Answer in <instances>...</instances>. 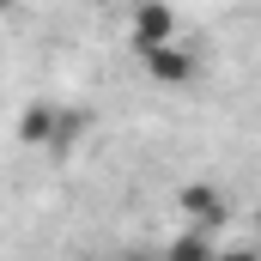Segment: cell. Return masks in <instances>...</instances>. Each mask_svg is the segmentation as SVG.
I'll return each mask as SVG.
<instances>
[{
	"label": "cell",
	"instance_id": "8992f818",
	"mask_svg": "<svg viewBox=\"0 0 261 261\" xmlns=\"http://www.w3.org/2000/svg\"><path fill=\"white\" fill-rule=\"evenodd\" d=\"M122 261H164V249H128Z\"/></svg>",
	"mask_w": 261,
	"mask_h": 261
},
{
	"label": "cell",
	"instance_id": "3957f363",
	"mask_svg": "<svg viewBox=\"0 0 261 261\" xmlns=\"http://www.w3.org/2000/svg\"><path fill=\"white\" fill-rule=\"evenodd\" d=\"M219 249H225V243H219L213 231H195V225H182V231L164 243V261H219Z\"/></svg>",
	"mask_w": 261,
	"mask_h": 261
},
{
	"label": "cell",
	"instance_id": "5b68a950",
	"mask_svg": "<svg viewBox=\"0 0 261 261\" xmlns=\"http://www.w3.org/2000/svg\"><path fill=\"white\" fill-rule=\"evenodd\" d=\"M219 261H261V249H219Z\"/></svg>",
	"mask_w": 261,
	"mask_h": 261
},
{
	"label": "cell",
	"instance_id": "7a4b0ae2",
	"mask_svg": "<svg viewBox=\"0 0 261 261\" xmlns=\"http://www.w3.org/2000/svg\"><path fill=\"white\" fill-rule=\"evenodd\" d=\"M164 43H176V12L164 0H146L134 12V49H164Z\"/></svg>",
	"mask_w": 261,
	"mask_h": 261
},
{
	"label": "cell",
	"instance_id": "277c9868",
	"mask_svg": "<svg viewBox=\"0 0 261 261\" xmlns=\"http://www.w3.org/2000/svg\"><path fill=\"white\" fill-rule=\"evenodd\" d=\"M182 219H189L195 231H213V237H219V219H225V200L213 195V189H182Z\"/></svg>",
	"mask_w": 261,
	"mask_h": 261
},
{
	"label": "cell",
	"instance_id": "6da1fadb",
	"mask_svg": "<svg viewBox=\"0 0 261 261\" xmlns=\"http://www.w3.org/2000/svg\"><path fill=\"white\" fill-rule=\"evenodd\" d=\"M140 61H146V73H152V79H158V85H189V79H195V49H189V43H182V37H176V43H164V49H140Z\"/></svg>",
	"mask_w": 261,
	"mask_h": 261
}]
</instances>
